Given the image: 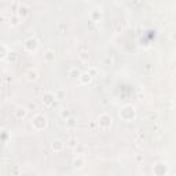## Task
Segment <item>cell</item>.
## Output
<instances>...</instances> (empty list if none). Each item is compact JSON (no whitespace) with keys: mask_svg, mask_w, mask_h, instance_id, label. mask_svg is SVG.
<instances>
[{"mask_svg":"<svg viewBox=\"0 0 176 176\" xmlns=\"http://www.w3.org/2000/svg\"><path fill=\"white\" fill-rule=\"evenodd\" d=\"M103 63H105V66H110L111 63H113V59H111L110 57H106L103 59Z\"/></svg>","mask_w":176,"mask_h":176,"instance_id":"obj_27","label":"cell"},{"mask_svg":"<svg viewBox=\"0 0 176 176\" xmlns=\"http://www.w3.org/2000/svg\"><path fill=\"white\" fill-rule=\"evenodd\" d=\"M44 61L50 62V63L55 61V52H54V50H46V51H44Z\"/></svg>","mask_w":176,"mask_h":176,"instance_id":"obj_13","label":"cell"},{"mask_svg":"<svg viewBox=\"0 0 176 176\" xmlns=\"http://www.w3.org/2000/svg\"><path fill=\"white\" fill-rule=\"evenodd\" d=\"M76 124H77V121H76L73 117H70V119L66 120V127H68V128H70V130H72V128H74Z\"/></svg>","mask_w":176,"mask_h":176,"instance_id":"obj_25","label":"cell"},{"mask_svg":"<svg viewBox=\"0 0 176 176\" xmlns=\"http://www.w3.org/2000/svg\"><path fill=\"white\" fill-rule=\"evenodd\" d=\"M25 77L28 81H36L39 79V73H37L36 69H28L25 73Z\"/></svg>","mask_w":176,"mask_h":176,"instance_id":"obj_9","label":"cell"},{"mask_svg":"<svg viewBox=\"0 0 176 176\" xmlns=\"http://www.w3.org/2000/svg\"><path fill=\"white\" fill-rule=\"evenodd\" d=\"M143 160H144L143 154H136L135 155V161L136 162H143Z\"/></svg>","mask_w":176,"mask_h":176,"instance_id":"obj_28","label":"cell"},{"mask_svg":"<svg viewBox=\"0 0 176 176\" xmlns=\"http://www.w3.org/2000/svg\"><path fill=\"white\" fill-rule=\"evenodd\" d=\"M26 109H28V111H36L37 110V103L36 102H29Z\"/></svg>","mask_w":176,"mask_h":176,"instance_id":"obj_26","label":"cell"},{"mask_svg":"<svg viewBox=\"0 0 176 176\" xmlns=\"http://www.w3.org/2000/svg\"><path fill=\"white\" fill-rule=\"evenodd\" d=\"M66 144H68V147L74 149L76 146L79 144V142H77V138H76V136H70V138H68V140H66Z\"/></svg>","mask_w":176,"mask_h":176,"instance_id":"obj_17","label":"cell"},{"mask_svg":"<svg viewBox=\"0 0 176 176\" xmlns=\"http://www.w3.org/2000/svg\"><path fill=\"white\" fill-rule=\"evenodd\" d=\"M6 59H7V62H13V63H14L15 61H17V59H18V57H17V54H15L14 51H8V54H7V57H6Z\"/></svg>","mask_w":176,"mask_h":176,"instance_id":"obj_21","label":"cell"},{"mask_svg":"<svg viewBox=\"0 0 176 176\" xmlns=\"http://www.w3.org/2000/svg\"><path fill=\"white\" fill-rule=\"evenodd\" d=\"M85 146H84V144H81V143H79L77 144V146H76L74 149H73V150L76 151V153H77V155H83L84 153H85Z\"/></svg>","mask_w":176,"mask_h":176,"instance_id":"obj_19","label":"cell"},{"mask_svg":"<svg viewBox=\"0 0 176 176\" xmlns=\"http://www.w3.org/2000/svg\"><path fill=\"white\" fill-rule=\"evenodd\" d=\"M28 109H26V106H18V108L14 110V116L17 120H22L25 119L26 116H28Z\"/></svg>","mask_w":176,"mask_h":176,"instance_id":"obj_8","label":"cell"},{"mask_svg":"<svg viewBox=\"0 0 176 176\" xmlns=\"http://www.w3.org/2000/svg\"><path fill=\"white\" fill-rule=\"evenodd\" d=\"M15 14L18 15L21 19H24V18H26L29 15V7L26 6L25 3H19V6H18V10H17V13Z\"/></svg>","mask_w":176,"mask_h":176,"instance_id":"obj_7","label":"cell"},{"mask_svg":"<svg viewBox=\"0 0 176 176\" xmlns=\"http://www.w3.org/2000/svg\"><path fill=\"white\" fill-rule=\"evenodd\" d=\"M32 127L36 131L46 130V127H47V117L44 114H40V113L35 114V116H33V119H32Z\"/></svg>","mask_w":176,"mask_h":176,"instance_id":"obj_2","label":"cell"},{"mask_svg":"<svg viewBox=\"0 0 176 176\" xmlns=\"http://www.w3.org/2000/svg\"><path fill=\"white\" fill-rule=\"evenodd\" d=\"M79 80H80V83L81 84H90L91 81H92V76H91L88 72H81Z\"/></svg>","mask_w":176,"mask_h":176,"instance_id":"obj_12","label":"cell"},{"mask_svg":"<svg viewBox=\"0 0 176 176\" xmlns=\"http://www.w3.org/2000/svg\"><path fill=\"white\" fill-rule=\"evenodd\" d=\"M55 95H54V91H47V92L43 94V103L46 106H52L55 103Z\"/></svg>","mask_w":176,"mask_h":176,"instance_id":"obj_6","label":"cell"},{"mask_svg":"<svg viewBox=\"0 0 176 176\" xmlns=\"http://www.w3.org/2000/svg\"><path fill=\"white\" fill-rule=\"evenodd\" d=\"M84 164H85V160H84L81 155H77V158H74V161H73V165H74L76 168H79V169L83 168Z\"/></svg>","mask_w":176,"mask_h":176,"instance_id":"obj_14","label":"cell"},{"mask_svg":"<svg viewBox=\"0 0 176 176\" xmlns=\"http://www.w3.org/2000/svg\"><path fill=\"white\" fill-rule=\"evenodd\" d=\"M54 95H55V99L62 101V99H65V96H66V91L65 90H55Z\"/></svg>","mask_w":176,"mask_h":176,"instance_id":"obj_18","label":"cell"},{"mask_svg":"<svg viewBox=\"0 0 176 176\" xmlns=\"http://www.w3.org/2000/svg\"><path fill=\"white\" fill-rule=\"evenodd\" d=\"M153 70H154L153 63H151V62H144V63H143V72L146 73V74H151Z\"/></svg>","mask_w":176,"mask_h":176,"instance_id":"obj_15","label":"cell"},{"mask_svg":"<svg viewBox=\"0 0 176 176\" xmlns=\"http://www.w3.org/2000/svg\"><path fill=\"white\" fill-rule=\"evenodd\" d=\"M8 21H10V24L13 26H18L19 25V22H21V18H19L17 14H11L10 15V18H8Z\"/></svg>","mask_w":176,"mask_h":176,"instance_id":"obj_16","label":"cell"},{"mask_svg":"<svg viewBox=\"0 0 176 176\" xmlns=\"http://www.w3.org/2000/svg\"><path fill=\"white\" fill-rule=\"evenodd\" d=\"M21 176H26V175H21Z\"/></svg>","mask_w":176,"mask_h":176,"instance_id":"obj_29","label":"cell"},{"mask_svg":"<svg viewBox=\"0 0 176 176\" xmlns=\"http://www.w3.org/2000/svg\"><path fill=\"white\" fill-rule=\"evenodd\" d=\"M80 74H81V72H80L77 68H72L70 70H69V76H70V77H76V79H79Z\"/></svg>","mask_w":176,"mask_h":176,"instance_id":"obj_22","label":"cell"},{"mask_svg":"<svg viewBox=\"0 0 176 176\" xmlns=\"http://www.w3.org/2000/svg\"><path fill=\"white\" fill-rule=\"evenodd\" d=\"M90 18H91V22H99V19L102 18L101 8H94L90 13Z\"/></svg>","mask_w":176,"mask_h":176,"instance_id":"obj_10","label":"cell"},{"mask_svg":"<svg viewBox=\"0 0 176 176\" xmlns=\"http://www.w3.org/2000/svg\"><path fill=\"white\" fill-rule=\"evenodd\" d=\"M8 54V48L4 44H0V59H6Z\"/></svg>","mask_w":176,"mask_h":176,"instance_id":"obj_20","label":"cell"},{"mask_svg":"<svg viewBox=\"0 0 176 176\" xmlns=\"http://www.w3.org/2000/svg\"><path fill=\"white\" fill-rule=\"evenodd\" d=\"M59 114H61V117L63 120H68V119H70V117H72V113H70V110H68V109H62Z\"/></svg>","mask_w":176,"mask_h":176,"instance_id":"obj_23","label":"cell"},{"mask_svg":"<svg viewBox=\"0 0 176 176\" xmlns=\"http://www.w3.org/2000/svg\"><path fill=\"white\" fill-rule=\"evenodd\" d=\"M119 114H120V119L124 120V121H132L136 117V109L132 105H124L120 109Z\"/></svg>","mask_w":176,"mask_h":176,"instance_id":"obj_1","label":"cell"},{"mask_svg":"<svg viewBox=\"0 0 176 176\" xmlns=\"http://www.w3.org/2000/svg\"><path fill=\"white\" fill-rule=\"evenodd\" d=\"M96 122H98V127H99L101 130H108V128L111 127L113 119H111V116L108 114V113H102V114H99Z\"/></svg>","mask_w":176,"mask_h":176,"instance_id":"obj_3","label":"cell"},{"mask_svg":"<svg viewBox=\"0 0 176 176\" xmlns=\"http://www.w3.org/2000/svg\"><path fill=\"white\" fill-rule=\"evenodd\" d=\"M168 172H169V168L164 162H157V164L153 166V173H154V176H166Z\"/></svg>","mask_w":176,"mask_h":176,"instance_id":"obj_5","label":"cell"},{"mask_svg":"<svg viewBox=\"0 0 176 176\" xmlns=\"http://www.w3.org/2000/svg\"><path fill=\"white\" fill-rule=\"evenodd\" d=\"M51 147H52V150L55 151V153H59V151L63 150V147H65V143L62 142V140L59 139H55L52 143H51Z\"/></svg>","mask_w":176,"mask_h":176,"instance_id":"obj_11","label":"cell"},{"mask_svg":"<svg viewBox=\"0 0 176 176\" xmlns=\"http://www.w3.org/2000/svg\"><path fill=\"white\" fill-rule=\"evenodd\" d=\"M24 48H25L28 52H35V51L39 48V40L36 37H28L24 43Z\"/></svg>","mask_w":176,"mask_h":176,"instance_id":"obj_4","label":"cell"},{"mask_svg":"<svg viewBox=\"0 0 176 176\" xmlns=\"http://www.w3.org/2000/svg\"><path fill=\"white\" fill-rule=\"evenodd\" d=\"M80 59H81L83 62L90 61V54H88V51H81V52H80Z\"/></svg>","mask_w":176,"mask_h":176,"instance_id":"obj_24","label":"cell"}]
</instances>
